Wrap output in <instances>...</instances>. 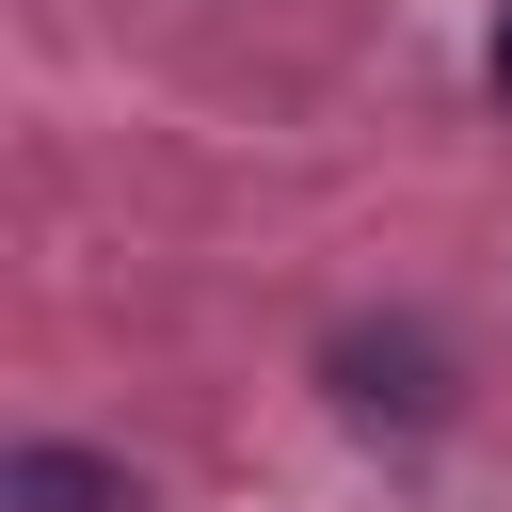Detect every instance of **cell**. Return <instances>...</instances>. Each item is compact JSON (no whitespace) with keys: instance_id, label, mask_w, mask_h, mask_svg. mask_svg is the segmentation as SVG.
<instances>
[{"instance_id":"1","label":"cell","mask_w":512,"mask_h":512,"mask_svg":"<svg viewBox=\"0 0 512 512\" xmlns=\"http://www.w3.org/2000/svg\"><path fill=\"white\" fill-rule=\"evenodd\" d=\"M0 512H144V480L96 464V448H16L0 464Z\"/></svg>"},{"instance_id":"2","label":"cell","mask_w":512,"mask_h":512,"mask_svg":"<svg viewBox=\"0 0 512 512\" xmlns=\"http://www.w3.org/2000/svg\"><path fill=\"white\" fill-rule=\"evenodd\" d=\"M496 96H512V16H496Z\"/></svg>"}]
</instances>
